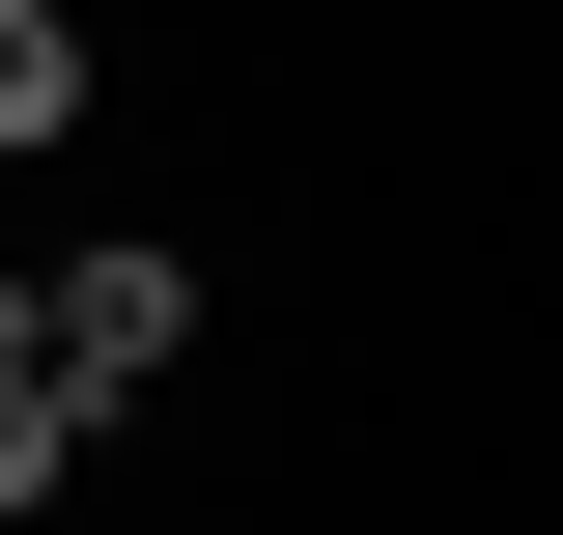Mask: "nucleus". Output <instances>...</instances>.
Listing matches in <instances>:
<instances>
[{
	"instance_id": "f257e3e1",
	"label": "nucleus",
	"mask_w": 563,
	"mask_h": 535,
	"mask_svg": "<svg viewBox=\"0 0 563 535\" xmlns=\"http://www.w3.org/2000/svg\"><path fill=\"white\" fill-rule=\"evenodd\" d=\"M169 338H198V254H141V226H113V254H85V282H29V367H57L85 423H113L141 367H169Z\"/></svg>"
},
{
	"instance_id": "f03ea898",
	"label": "nucleus",
	"mask_w": 563,
	"mask_h": 535,
	"mask_svg": "<svg viewBox=\"0 0 563 535\" xmlns=\"http://www.w3.org/2000/svg\"><path fill=\"white\" fill-rule=\"evenodd\" d=\"M85 113V29H57V0H0V141H57Z\"/></svg>"
},
{
	"instance_id": "7ed1b4c3",
	"label": "nucleus",
	"mask_w": 563,
	"mask_h": 535,
	"mask_svg": "<svg viewBox=\"0 0 563 535\" xmlns=\"http://www.w3.org/2000/svg\"><path fill=\"white\" fill-rule=\"evenodd\" d=\"M57 451H85V395H57V367H0V507H57Z\"/></svg>"
},
{
	"instance_id": "20e7f679",
	"label": "nucleus",
	"mask_w": 563,
	"mask_h": 535,
	"mask_svg": "<svg viewBox=\"0 0 563 535\" xmlns=\"http://www.w3.org/2000/svg\"><path fill=\"white\" fill-rule=\"evenodd\" d=\"M0 367H29V282H0Z\"/></svg>"
}]
</instances>
